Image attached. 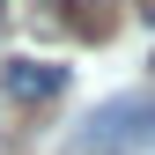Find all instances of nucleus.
I'll return each mask as SVG.
<instances>
[{"label":"nucleus","instance_id":"obj_1","mask_svg":"<svg viewBox=\"0 0 155 155\" xmlns=\"http://www.w3.org/2000/svg\"><path fill=\"white\" fill-rule=\"evenodd\" d=\"M74 155H155V89L104 96L74 126Z\"/></svg>","mask_w":155,"mask_h":155},{"label":"nucleus","instance_id":"obj_4","mask_svg":"<svg viewBox=\"0 0 155 155\" xmlns=\"http://www.w3.org/2000/svg\"><path fill=\"white\" fill-rule=\"evenodd\" d=\"M8 22H15V8H8V0H0V37H8Z\"/></svg>","mask_w":155,"mask_h":155},{"label":"nucleus","instance_id":"obj_2","mask_svg":"<svg viewBox=\"0 0 155 155\" xmlns=\"http://www.w3.org/2000/svg\"><path fill=\"white\" fill-rule=\"evenodd\" d=\"M74 67H52V59H0V96L8 104H52L67 89Z\"/></svg>","mask_w":155,"mask_h":155},{"label":"nucleus","instance_id":"obj_5","mask_svg":"<svg viewBox=\"0 0 155 155\" xmlns=\"http://www.w3.org/2000/svg\"><path fill=\"white\" fill-rule=\"evenodd\" d=\"M148 67H155V59H148Z\"/></svg>","mask_w":155,"mask_h":155},{"label":"nucleus","instance_id":"obj_3","mask_svg":"<svg viewBox=\"0 0 155 155\" xmlns=\"http://www.w3.org/2000/svg\"><path fill=\"white\" fill-rule=\"evenodd\" d=\"M8 8H67V0H8Z\"/></svg>","mask_w":155,"mask_h":155}]
</instances>
